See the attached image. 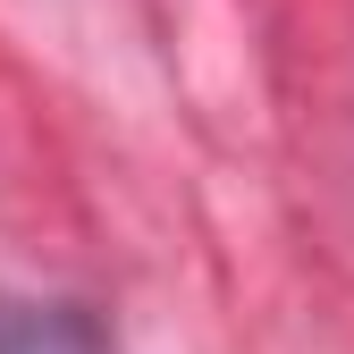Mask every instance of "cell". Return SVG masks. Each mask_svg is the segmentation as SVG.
Returning <instances> with one entry per match:
<instances>
[{"instance_id":"1","label":"cell","mask_w":354,"mask_h":354,"mask_svg":"<svg viewBox=\"0 0 354 354\" xmlns=\"http://www.w3.org/2000/svg\"><path fill=\"white\" fill-rule=\"evenodd\" d=\"M0 354H110L93 313L76 304H9L0 295Z\"/></svg>"}]
</instances>
